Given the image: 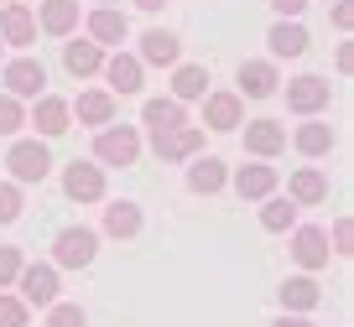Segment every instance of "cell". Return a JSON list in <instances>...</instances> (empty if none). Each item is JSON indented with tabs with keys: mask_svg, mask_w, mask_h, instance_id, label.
<instances>
[{
	"mask_svg": "<svg viewBox=\"0 0 354 327\" xmlns=\"http://www.w3.org/2000/svg\"><path fill=\"white\" fill-rule=\"evenodd\" d=\"M287 109H292V115H302V120H313L318 109H328V83L313 78V73L292 78V83H287Z\"/></svg>",
	"mask_w": 354,
	"mask_h": 327,
	"instance_id": "8992f818",
	"label": "cell"
},
{
	"mask_svg": "<svg viewBox=\"0 0 354 327\" xmlns=\"http://www.w3.org/2000/svg\"><path fill=\"white\" fill-rule=\"evenodd\" d=\"M271 327H313V322H308V317H297V312H292V317H277Z\"/></svg>",
	"mask_w": 354,
	"mask_h": 327,
	"instance_id": "f35d334b",
	"label": "cell"
},
{
	"mask_svg": "<svg viewBox=\"0 0 354 327\" xmlns=\"http://www.w3.org/2000/svg\"><path fill=\"white\" fill-rule=\"evenodd\" d=\"M271 6H277V11L287 16V21H297V16L308 11V0H271Z\"/></svg>",
	"mask_w": 354,
	"mask_h": 327,
	"instance_id": "8d00e7d4",
	"label": "cell"
},
{
	"mask_svg": "<svg viewBox=\"0 0 354 327\" xmlns=\"http://www.w3.org/2000/svg\"><path fill=\"white\" fill-rule=\"evenodd\" d=\"M42 83H47L42 63H32V57L6 63V94H11V99H42Z\"/></svg>",
	"mask_w": 354,
	"mask_h": 327,
	"instance_id": "ba28073f",
	"label": "cell"
},
{
	"mask_svg": "<svg viewBox=\"0 0 354 327\" xmlns=\"http://www.w3.org/2000/svg\"><path fill=\"white\" fill-rule=\"evenodd\" d=\"M78 26V0H42V32L68 37Z\"/></svg>",
	"mask_w": 354,
	"mask_h": 327,
	"instance_id": "484cf974",
	"label": "cell"
},
{
	"mask_svg": "<svg viewBox=\"0 0 354 327\" xmlns=\"http://www.w3.org/2000/svg\"><path fill=\"white\" fill-rule=\"evenodd\" d=\"M0 47H6V42H0Z\"/></svg>",
	"mask_w": 354,
	"mask_h": 327,
	"instance_id": "60d3db41",
	"label": "cell"
},
{
	"mask_svg": "<svg viewBox=\"0 0 354 327\" xmlns=\"http://www.w3.org/2000/svg\"><path fill=\"white\" fill-rule=\"evenodd\" d=\"M63 192L73 203H100L104 197V166H88V161H73L63 172Z\"/></svg>",
	"mask_w": 354,
	"mask_h": 327,
	"instance_id": "52a82bcc",
	"label": "cell"
},
{
	"mask_svg": "<svg viewBox=\"0 0 354 327\" xmlns=\"http://www.w3.org/2000/svg\"><path fill=\"white\" fill-rule=\"evenodd\" d=\"M292 146H297L302 156H328L333 151V130H328V125H318V120H308V125H297Z\"/></svg>",
	"mask_w": 354,
	"mask_h": 327,
	"instance_id": "f546056e",
	"label": "cell"
},
{
	"mask_svg": "<svg viewBox=\"0 0 354 327\" xmlns=\"http://www.w3.org/2000/svg\"><path fill=\"white\" fill-rule=\"evenodd\" d=\"M21 250H11V244H0V286H11L16 275H21Z\"/></svg>",
	"mask_w": 354,
	"mask_h": 327,
	"instance_id": "e575fe53",
	"label": "cell"
},
{
	"mask_svg": "<svg viewBox=\"0 0 354 327\" xmlns=\"http://www.w3.org/2000/svg\"><path fill=\"white\" fill-rule=\"evenodd\" d=\"M94 255H100L94 229H63L53 239V265H63V270H84V265H94Z\"/></svg>",
	"mask_w": 354,
	"mask_h": 327,
	"instance_id": "6da1fadb",
	"label": "cell"
},
{
	"mask_svg": "<svg viewBox=\"0 0 354 327\" xmlns=\"http://www.w3.org/2000/svg\"><path fill=\"white\" fill-rule=\"evenodd\" d=\"M6 166H11L16 182H42V177L53 172V156H47L42 141H16L11 151H6Z\"/></svg>",
	"mask_w": 354,
	"mask_h": 327,
	"instance_id": "277c9868",
	"label": "cell"
},
{
	"mask_svg": "<svg viewBox=\"0 0 354 327\" xmlns=\"http://www.w3.org/2000/svg\"><path fill=\"white\" fill-rule=\"evenodd\" d=\"M277 94V63H240V99H271Z\"/></svg>",
	"mask_w": 354,
	"mask_h": 327,
	"instance_id": "2e32d148",
	"label": "cell"
},
{
	"mask_svg": "<svg viewBox=\"0 0 354 327\" xmlns=\"http://www.w3.org/2000/svg\"><path fill=\"white\" fill-rule=\"evenodd\" d=\"M78 120L84 125H110L115 120V94H104V88H88V94H78Z\"/></svg>",
	"mask_w": 354,
	"mask_h": 327,
	"instance_id": "cb8c5ba5",
	"label": "cell"
},
{
	"mask_svg": "<svg viewBox=\"0 0 354 327\" xmlns=\"http://www.w3.org/2000/svg\"><path fill=\"white\" fill-rule=\"evenodd\" d=\"M104 234H110V239H131V234H141V208H136V203H110V208H104Z\"/></svg>",
	"mask_w": 354,
	"mask_h": 327,
	"instance_id": "d4e9b609",
	"label": "cell"
},
{
	"mask_svg": "<svg viewBox=\"0 0 354 327\" xmlns=\"http://www.w3.org/2000/svg\"><path fill=\"white\" fill-rule=\"evenodd\" d=\"M0 327H26V301L21 296H0Z\"/></svg>",
	"mask_w": 354,
	"mask_h": 327,
	"instance_id": "836d02e7",
	"label": "cell"
},
{
	"mask_svg": "<svg viewBox=\"0 0 354 327\" xmlns=\"http://www.w3.org/2000/svg\"><path fill=\"white\" fill-rule=\"evenodd\" d=\"M16 286H21L26 306H53L57 301V265H21Z\"/></svg>",
	"mask_w": 354,
	"mask_h": 327,
	"instance_id": "5b68a950",
	"label": "cell"
},
{
	"mask_svg": "<svg viewBox=\"0 0 354 327\" xmlns=\"http://www.w3.org/2000/svg\"><path fill=\"white\" fill-rule=\"evenodd\" d=\"M125 32H131V21H125L115 6H100V11L88 16V42H100V47H120Z\"/></svg>",
	"mask_w": 354,
	"mask_h": 327,
	"instance_id": "5bb4252c",
	"label": "cell"
},
{
	"mask_svg": "<svg viewBox=\"0 0 354 327\" xmlns=\"http://www.w3.org/2000/svg\"><path fill=\"white\" fill-rule=\"evenodd\" d=\"M21 125H26V109H21V99L0 94V135H16Z\"/></svg>",
	"mask_w": 354,
	"mask_h": 327,
	"instance_id": "1f68e13d",
	"label": "cell"
},
{
	"mask_svg": "<svg viewBox=\"0 0 354 327\" xmlns=\"http://www.w3.org/2000/svg\"><path fill=\"white\" fill-rule=\"evenodd\" d=\"M224 182H230V172H224L219 156H198V161L188 166V187H193V192H203V197H214Z\"/></svg>",
	"mask_w": 354,
	"mask_h": 327,
	"instance_id": "44dd1931",
	"label": "cell"
},
{
	"mask_svg": "<svg viewBox=\"0 0 354 327\" xmlns=\"http://www.w3.org/2000/svg\"><path fill=\"white\" fill-rule=\"evenodd\" d=\"M266 42H271L277 57H302V52H308V32H302V21H287V16L266 32Z\"/></svg>",
	"mask_w": 354,
	"mask_h": 327,
	"instance_id": "d6986e66",
	"label": "cell"
},
{
	"mask_svg": "<svg viewBox=\"0 0 354 327\" xmlns=\"http://www.w3.org/2000/svg\"><path fill=\"white\" fill-rule=\"evenodd\" d=\"M349 244H354V229H349V218H339L333 224V255H349Z\"/></svg>",
	"mask_w": 354,
	"mask_h": 327,
	"instance_id": "d590c367",
	"label": "cell"
},
{
	"mask_svg": "<svg viewBox=\"0 0 354 327\" xmlns=\"http://www.w3.org/2000/svg\"><path fill=\"white\" fill-rule=\"evenodd\" d=\"M287 197L297 208H313V203H323L328 197V177L318 172V166H302V172H292V182H287Z\"/></svg>",
	"mask_w": 354,
	"mask_h": 327,
	"instance_id": "9a60e30c",
	"label": "cell"
},
{
	"mask_svg": "<svg viewBox=\"0 0 354 327\" xmlns=\"http://www.w3.org/2000/svg\"><path fill=\"white\" fill-rule=\"evenodd\" d=\"M100 73L110 78V94H141V57L115 52V57H104Z\"/></svg>",
	"mask_w": 354,
	"mask_h": 327,
	"instance_id": "4fadbf2b",
	"label": "cell"
},
{
	"mask_svg": "<svg viewBox=\"0 0 354 327\" xmlns=\"http://www.w3.org/2000/svg\"><path fill=\"white\" fill-rule=\"evenodd\" d=\"M0 42H11V47H32L37 42V16L26 11L21 0H11V6L0 11Z\"/></svg>",
	"mask_w": 354,
	"mask_h": 327,
	"instance_id": "30bf717a",
	"label": "cell"
},
{
	"mask_svg": "<svg viewBox=\"0 0 354 327\" xmlns=\"http://www.w3.org/2000/svg\"><path fill=\"white\" fill-rule=\"evenodd\" d=\"M177 52H183V42L172 32H162V26L141 37V63H151V68H177Z\"/></svg>",
	"mask_w": 354,
	"mask_h": 327,
	"instance_id": "e0dca14e",
	"label": "cell"
},
{
	"mask_svg": "<svg viewBox=\"0 0 354 327\" xmlns=\"http://www.w3.org/2000/svg\"><path fill=\"white\" fill-rule=\"evenodd\" d=\"M349 21H354L349 0H339V6H333V26H339V32H349Z\"/></svg>",
	"mask_w": 354,
	"mask_h": 327,
	"instance_id": "74e56055",
	"label": "cell"
},
{
	"mask_svg": "<svg viewBox=\"0 0 354 327\" xmlns=\"http://www.w3.org/2000/svg\"><path fill=\"white\" fill-rule=\"evenodd\" d=\"M234 192L240 197H271L277 192V166H266V161L240 166V172H234Z\"/></svg>",
	"mask_w": 354,
	"mask_h": 327,
	"instance_id": "ac0fdd59",
	"label": "cell"
},
{
	"mask_svg": "<svg viewBox=\"0 0 354 327\" xmlns=\"http://www.w3.org/2000/svg\"><path fill=\"white\" fill-rule=\"evenodd\" d=\"M261 229L266 234H287L292 229V224H297V203H292V197H277V192H271V197H261Z\"/></svg>",
	"mask_w": 354,
	"mask_h": 327,
	"instance_id": "603a6c76",
	"label": "cell"
},
{
	"mask_svg": "<svg viewBox=\"0 0 354 327\" xmlns=\"http://www.w3.org/2000/svg\"><path fill=\"white\" fill-rule=\"evenodd\" d=\"M136 6H141V11H162L167 0H136Z\"/></svg>",
	"mask_w": 354,
	"mask_h": 327,
	"instance_id": "ab89813d",
	"label": "cell"
},
{
	"mask_svg": "<svg viewBox=\"0 0 354 327\" xmlns=\"http://www.w3.org/2000/svg\"><path fill=\"white\" fill-rule=\"evenodd\" d=\"M136 156H141V135H136L131 125H110V130H100V141H94V161L100 166H131Z\"/></svg>",
	"mask_w": 354,
	"mask_h": 327,
	"instance_id": "7a4b0ae2",
	"label": "cell"
},
{
	"mask_svg": "<svg viewBox=\"0 0 354 327\" xmlns=\"http://www.w3.org/2000/svg\"><path fill=\"white\" fill-rule=\"evenodd\" d=\"M141 120L151 125V130H172V125H188V109L177 104V99H146Z\"/></svg>",
	"mask_w": 354,
	"mask_h": 327,
	"instance_id": "4316f807",
	"label": "cell"
},
{
	"mask_svg": "<svg viewBox=\"0 0 354 327\" xmlns=\"http://www.w3.org/2000/svg\"><path fill=\"white\" fill-rule=\"evenodd\" d=\"M281 146H287V130H281L277 120H250L245 125V151H250L255 161H271Z\"/></svg>",
	"mask_w": 354,
	"mask_h": 327,
	"instance_id": "8fae6325",
	"label": "cell"
},
{
	"mask_svg": "<svg viewBox=\"0 0 354 327\" xmlns=\"http://www.w3.org/2000/svg\"><path fill=\"white\" fill-rule=\"evenodd\" d=\"M151 151L162 161H188L203 151V130L198 125H172V130H151Z\"/></svg>",
	"mask_w": 354,
	"mask_h": 327,
	"instance_id": "3957f363",
	"label": "cell"
},
{
	"mask_svg": "<svg viewBox=\"0 0 354 327\" xmlns=\"http://www.w3.org/2000/svg\"><path fill=\"white\" fill-rule=\"evenodd\" d=\"M281 306H287V312H313V306H318V281H313V275H292V281L281 286Z\"/></svg>",
	"mask_w": 354,
	"mask_h": 327,
	"instance_id": "83f0119b",
	"label": "cell"
},
{
	"mask_svg": "<svg viewBox=\"0 0 354 327\" xmlns=\"http://www.w3.org/2000/svg\"><path fill=\"white\" fill-rule=\"evenodd\" d=\"M47 327H88V317H84V306H73V301H53L47 306Z\"/></svg>",
	"mask_w": 354,
	"mask_h": 327,
	"instance_id": "4dcf8cb0",
	"label": "cell"
},
{
	"mask_svg": "<svg viewBox=\"0 0 354 327\" xmlns=\"http://www.w3.org/2000/svg\"><path fill=\"white\" fill-rule=\"evenodd\" d=\"M203 125H209V130H234V125H245V99L240 94H209L203 99Z\"/></svg>",
	"mask_w": 354,
	"mask_h": 327,
	"instance_id": "7c38bea8",
	"label": "cell"
},
{
	"mask_svg": "<svg viewBox=\"0 0 354 327\" xmlns=\"http://www.w3.org/2000/svg\"><path fill=\"white\" fill-rule=\"evenodd\" d=\"M63 68H68L73 78L100 73V68H104V47H100V42H68V47H63Z\"/></svg>",
	"mask_w": 354,
	"mask_h": 327,
	"instance_id": "ffe728a7",
	"label": "cell"
},
{
	"mask_svg": "<svg viewBox=\"0 0 354 327\" xmlns=\"http://www.w3.org/2000/svg\"><path fill=\"white\" fill-rule=\"evenodd\" d=\"M16 218H21V187L0 182V224H16Z\"/></svg>",
	"mask_w": 354,
	"mask_h": 327,
	"instance_id": "d6a6232c",
	"label": "cell"
},
{
	"mask_svg": "<svg viewBox=\"0 0 354 327\" xmlns=\"http://www.w3.org/2000/svg\"><path fill=\"white\" fill-rule=\"evenodd\" d=\"M68 115H73V109H68L63 99L42 94V99H37V109H32V120H26V125H37L42 135H63V130H68Z\"/></svg>",
	"mask_w": 354,
	"mask_h": 327,
	"instance_id": "7402d4cb",
	"label": "cell"
},
{
	"mask_svg": "<svg viewBox=\"0 0 354 327\" xmlns=\"http://www.w3.org/2000/svg\"><path fill=\"white\" fill-rule=\"evenodd\" d=\"M328 234L323 229H292V260L302 265V270H323L328 265Z\"/></svg>",
	"mask_w": 354,
	"mask_h": 327,
	"instance_id": "9c48e42d",
	"label": "cell"
},
{
	"mask_svg": "<svg viewBox=\"0 0 354 327\" xmlns=\"http://www.w3.org/2000/svg\"><path fill=\"white\" fill-rule=\"evenodd\" d=\"M203 88H209V73H203L198 63H183L172 73V99L177 104H188V99H203Z\"/></svg>",
	"mask_w": 354,
	"mask_h": 327,
	"instance_id": "f1b7e54d",
	"label": "cell"
}]
</instances>
